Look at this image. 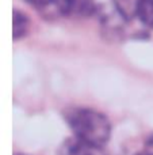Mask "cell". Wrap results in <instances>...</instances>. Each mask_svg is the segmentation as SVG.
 Listing matches in <instances>:
<instances>
[{"label": "cell", "mask_w": 153, "mask_h": 155, "mask_svg": "<svg viewBox=\"0 0 153 155\" xmlns=\"http://www.w3.org/2000/svg\"><path fill=\"white\" fill-rule=\"evenodd\" d=\"M67 121L75 137L96 146L105 147L111 136L110 120L103 113L89 107L70 109L67 114Z\"/></svg>", "instance_id": "6da1fadb"}, {"label": "cell", "mask_w": 153, "mask_h": 155, "mask_svg": "<svg viewBox=\"0 0 153 155\" xmlns=\"http://www.w3.org/2000/svg\"><path fill=\"white\" fill-rule=\"evenodd\" d=\"M102 148L103 147L88 144L77 137H72L62 143L60 155H106Z\"/></svg>", "instance_id": "7a4b0ae2"}, {"label": "cell", "mask_w": 153, "mask_h": 155, "mask_svg": "<svg viewBox=\"0 0 153 155\" xmlns=\"http://www.w3.org/2000/svg\"><path fill=\"white\" fill-rule=\"evenodd\" d=\"M35 8L46 10L49 7H54L61 14H69L77 7L79 0H27Z\"/></svg>", "instance_id": "3957f363"}, {"label": "cell", "mask_w": 153, "mask_h": 155, "mask_svg": "<svg viewBox=\"0 0 153 155\" xmlns=\"http://www.w3.org/2000/svg\"><path fill=\"white\" fill-rule=\"evenodd\" d=\"M136 15L145 26L153 29V0H137Z\"/></svg>", "instance_id": "277c9868"}, {"label": "cell", "mask_w": 153, "mask_h": 155, "mask_svg": "<svg viewBox=\"0 0 153 155\" xmlns=\"http://www.w3.org/2000/svg\"><path fill=\"white\" fill-rule=\"evenodd\" d=\"M29 29V18L22 11H14V40H19L26 35Z\"/></svg>", "instance_id": "5b68a950"}, {"label": "cell", "mask_w": 153, "mask_h": 155, "mask_svg": "<svg viewBox=\"0 0 153 155\" xmlns=\"http://www.w3.org/2000/svg\"><path fill=\"white\" fill-rule=\"evenodd\" d=\"M136 155H153V136L151 139H148V142L145 143V147H144L142 151H140Z\"/></svg>", "instance_id": "8992f818"}, {"label": "cell", "mask_w": 153, "mask_h": 155, "mask_svg": "<svg viewBox=\"0 0 153 155\" xmlns=\"http://www.w3.org/2000/svg\"><path fill=\"white\" fill-rule=\"evenodd\" d=\"M19 155H23V154H19Z\"/></svg>", "instance_id": "52a82bcc"}]
</instances>
